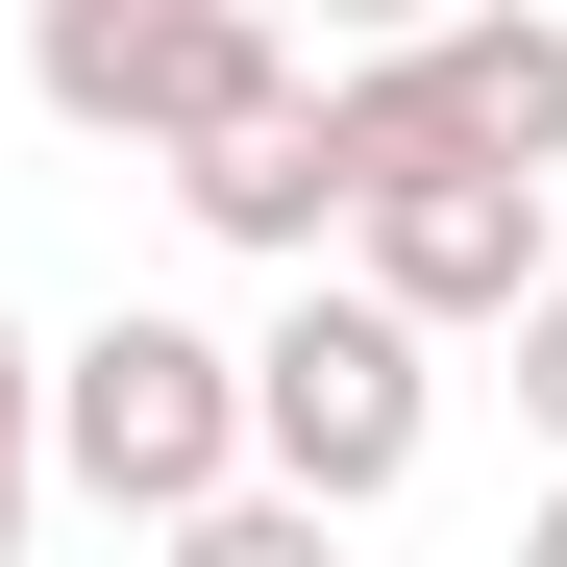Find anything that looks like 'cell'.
Instances as JSON below:
<instances>
[{"label": "cell", "instance_id": "8992f818", "mask_svg": "<svg viewBox=\"0 0 567 567\" xmlns=\"http://www.w3.org/2000/svg\"><path fill=\"white\" fill-rule=\"evenodd\" d=\"M173 198H198V247H247V271L346 247V148H321V74H247L223 124H173Z\"/></svg>", "mask_w": 567, "mask_h": 567}, {"label": "cell", "instance_id": "3957f363", "mask_svg": "<svg viewBox=\"0 0 567 567\" xmlns=\"http://www.w3.org/2000/svg\"><path fill=\"white\" fill-rule=\"evenodd\" d=\"M321 148H346V173H370V148H518V173H567V25H543V0L370 25V50L321 74Z\"/></svg>", "mask_w": 567, "mask_h": 567}, {"label": "cell", "instance_id": "277c9868", "mask_svg": "<svg viewBox=\"0 0 567 567\" xmlns=\"http://www.w3.org/2000/svg\"><path fill=\"white\" fill-rule=\"evenodd\" d=\"M543 198H567V173H518V148H370V173H346V271H370L395 321L468 346V321H518L543 271H567Z\"/></svg>", "mask_w": 567, "mask_h": 567}, {"label": "cell", "instance_id": "ba28073f", "mask_svg": "<svg viewBox=\"0 0 567 567\" xmlns=\"http://www.w3.org/2000/svg\"><path fill=\"white\" fill-rule=\"evenodd\" d=\"M518 420H543V468H567V271L518 297Z\"/></svg>", "mask_w": 567, "mask_h": 567}, {"label": "cell", "instance_id": "7a4b0ae2", "mask_svg": "<svg viewBox=\"0 0 567 567\" xmlns=\"http://www.w3.org/2000/svg\"><path fill=\"white\" fill-rule=\"evenodd\" d=\"M223 468H247V346H223V321H148V297H124V321L50 346V494H100V518L173 543Z\"/></svg>", "mask_w": 567, "mask_h": 567}, {"label": "cell", "instance_id": "6da1fadb", "mask_svg": "<svg viewBox=\"0 0 567 567\" xmlns=\"http://www.w3.org/2000/svg\"><path fill=\"white\" fill-rule=\"evenodd\" d=\"M420 444H444V321H395L370 271L297 247V297L247 321V468H271V494H321V518H395Z\"/></svg>", "mask_w": 567, "mask_h": 567}, {"label": "cell", "instance_id": "5b68a950", "mask_svg": "<svg viewBox=\"0 0 567 567\" xmlns=\"http://www.w3.org/2000/svg\"><path fill=\"white\" fill-rule=\"evenodd\" d=\"M247 74H297L271 0H25V100L74 148H173V124H223Z\"/></svg>", "mask_w": 567, "mask_h": 567}, {"label": "cell", "instance_id": "9c48e42d", "mask_svg": "<svg viewBox=\"0 0 567 567\" xmlns=\"http://www.w3.org/2000/svg\"><path fill=\"white\" fill-rule=\"evenodd\" d=\"M370 25H444V0H321V50H370Z\"/></svg>", "mask_w": 567, "mask_h": 567}, {"label": "cell", "instance_id": "52a82bcc", "mask_svg": "<svg viewBox=\"0 0 567 567\" xmlns=\"http://www.w3.org/2000/svg\"><path fill=\"white\" fill-rule=\"evenodd\" d=\"M25 494H50V346L0 321V543H25Z\"/></svg>", "mask_w": 567, "mask_h": 567}, {"label": "cell", "instance_id": "30bf717a", "mask_svg": "<svg viewBox=\"0 0 567 567\" xmlns=\"http://www.w3.org/2000/svg\"><path fill=\"white\" fill-rule=\"evenodd\" d=\"M518 543H543V567H567V468H543V518H518Z\"/></svg>", "mask_w": 567, "mask_h": 567}]
</instances>
